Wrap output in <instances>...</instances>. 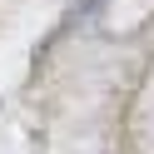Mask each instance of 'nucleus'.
Returning <instances> with one entry per match:
<instances>
[]
</instances>
